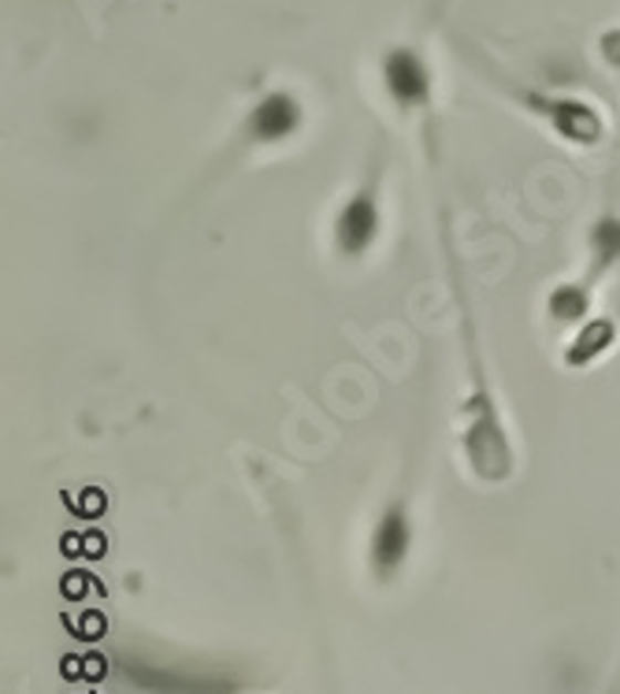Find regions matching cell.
<instances>
[{
    "label": "cell",
    "mask_w": 620,
    "mask_h": 694,
    "mask_svg": "<svg viewBox=\"0 0 620 694\" xmlns=\"http://www.w3.org/2000/svg\"><path fill=\"white\" fill-rule=\"evenodd\" d=\"M516 101H521L532 116H539L546 127L568 145H598L606 134L602 112H598L591 101L561 97V93H539V90L516 93Z\"/></svg>",
    "instance_id": "cell-1"
},
{
    "label": "cell",
    "mask_w": 620,
    "mask_h": 694,
    "mask_svg": "<svg viewBox=\"0 0 620 694\" xmlns=\"http://www.w3.org/2000/svg\"><path fill=\"white\" fill-rule=\"evenodd\" d=\"M379 67H383V90L398 105V112H420L431 105L435 75H431V64L420 49H412V45L387 49V56Z\"/></svg>",
    "instance_id": "cell-2"
},
{
    "label": "cell",
    "mask_w": 620,
    "mask_h": 694,
    "mask_svg": "<svg viewBox=\"0 0 620 694\" xmlns=\"http://www.w3.org/2000/svg\"><path fill=\"white\" fill-rule=\"evenodd\" d=\"M379 227H383V215H379L376 186H360L335 212V253L349 256V261L365 256L379 242Z\"/></svg>",
    "instance_id": "cell-3"
},
{
    "label": "cell",
    "mask_w": 620,
    "mask_h": 694,
    "mask_svg": "<svg viewBox=\"0 0 620 694\" xmlns=\"http://www.w3.org/2000/svg\"><path fill=\"white\" fill-rule=\"evenodd\" d=\"M302 123H305L302 101H297L291 90H272L253 105L250 119H245V134H250L256 145H279L294 138V134L302 130Z\"/></svg>",
    "instance_id": "cell-4"
},
{
    "label": "cell",
    "mask_w": 620,
    "mask_h": 694,
    "mask_svg": "<svg viewBox=\"0 0 620 694\" xmlns=\"http://www.w3.org/2000/svg\"><path fill=\"white\" fill-rule=\"evenodd\" d=\"M409 513L406 505H390V509L379 516L376 535H371V565H376L379 576H395L401 565H406L409 554Z\"/></svg>",
    "instance_id": "cell-5"
},
{
    "label": "cell",
    "mask_w": 620,
    "mask_h": 694,
    "mask_svg": "<svg viewBox=\"0 0 620 694\" xmlns=\"http://www.w3.org/2000/svg\"><path fill=\"white\" fill-rule=\"evenodd\" d=\"M609 346H613V324H609V319H591V324L576 335L572 349L565 354V365L584 368V365H591L595 357H602Z\"/></svg>",
    "instance_id": "cell-6"
},
{
    "label": "cell",
    "mask_w": 620,
    "mask_h": 694,
    "mask_svg": "<svg viewBox=\"0 0 620 694\" xmlns=\"http://www.w3.org/2000/svg\"><path fill=\"white\" fill-rule=\"evenodd\" d=\"M584 313H587V297L576 286H561L550 297V316L561 319V324H565V319H580Z\"/></svg>",
    "instance_id": "cell-7"
},
{
    "label": "cell",
    "mask_w": 620,
    "mask_h": 694,
    "mask_svg": "<svg viewBox=\"0 0 620 694\" xmlns=\"http://www.w3.org/2000/svg\"><path fill=\"white\" fill-rule=\"evenodd\" d=\"M591 242H595V253H598V267L613 264L620 256V223L617 220L598 223V231H595Z\"/></svg>",
    "instance_id": "cell-8"
},
{
    "label": "cell",
    "mask_w": 620,
    "mask_h": 694,
    "mask_svg": "<svg viewBox=\"0 0 620 694\" xmlns=\"http://www.w3.org/2000/svg\"><path fill=\"white\" fill-rule=\"evenodd\" d=\"M602 56H606L613 67H620V30H613V34H606V38H602Z\"/></svg>",
    "instance_id": "cell-9"
}]
</instances>
